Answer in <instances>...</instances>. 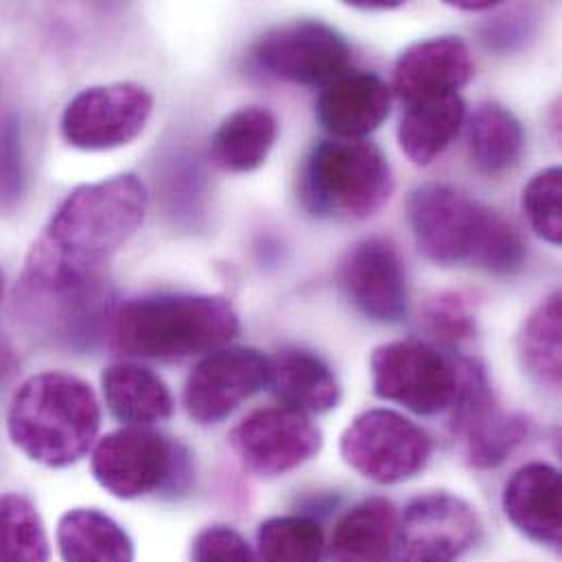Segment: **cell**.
I'll return each instance as SVG.
<instances>
[{"label":"cell","mask_w":562,"mask_h":562,"mask_svg":"<svg viewBox=\"0 0 562 562\" xmlns=\"http://www.w3.org/2000/svg\"><path fill=\"white\" fill-rule=\"evenodd\" d=\"M151 112L154 97L138 83L92 86L75 94L64 108L61 134L75 149L108 151L138 138Z\"/></svg>","instance_id":"cell-10"},{"label":"cell","mask_w":562,"mask_h":562,"mask_svg":"<svg viewBox=\"0 0 562 562\" xmlns=\"http://www.w3.org/2000/svg\"><path fill=\"white\" fill-rule=\"evenodd\" d=\"M57 548L64 562H134L130 535L94 508H75L59 519Z\"/></svg>","instance_id":"cell-24"},{"label":"cell","mask_w":562,"mask_h":562,"mask_svg":"<svg viewBox=\"0 0 562 562\" xmlns=\"http://www.w3.org/2000/svg\"><path fill=\"white\" fill-rule=\"evenodd\" d=\"M394 191L385 154L366 140H322L300 171L302 206L319 220L361 222L379 213Z\"/></svg>","instance_id":"cell-5"},{"label":"cell","mask_w":562,"mask_h":562,"mask_svg":"<svg viewBox=\"0 0 562 562\" xmlns=\"http://www.w3.org/2000/svg\"><path fill=\"white\" fill-rule=\"evenodd\" d=\"M191 562H261L248 541L228 526L202 530L191 550Z\"/></svg>","instance_id":"cell-31"},{"label":"cell","mask_w":562,"mask_h":562,"mask_svg":"<svg viewBox=\"0 0 562 562\" xmlns=\"http://www.w3.org/2000/svg\"><path fill=\"white\" fill-rule=\"evenodd\" d=\"M508 521L528 539L559 548L561 543V473L543 462L521 467L504 491Z\"/></svg>","instance_id":"cell-18"},{"label":"cell","mask_w":562,"mask_h":562,"mask_svg":"<svg viewBox=\"0 0 562 562\" xmlns=\"http://www.w3.org/2000/svg\"><path fill=\"white\" fill-rule=\"evenodd\" d=\"M110 330L127 357L178 361L224 348L239 333V315L224 295L160 293L125 302Z\"/></svg>","instance_id":"cell-3"},{"label":"cell","mask_w":562,"mask_h":562,"mask_svg":"<svg viewBox=\"0 0 562 562\" xmlns=\"http://www.w3.org/2000/svg\"><path fill=\"white\" fill-rule=\"evenodd\" d=\"M370 372L379 398L398 403L420 416L440 414L456 398V363L418 339L376 346L370 357Z\"/></svg>","instance_id":"cell-8"},{"label":"cell","mask_w":562,"mask_h":562,"mask_svg":"<svg viewBox=\"0 0 562 562\" xmlns=\"http://www.w3.org/2000/svg\"><path fill=\"white\" fill-rule=\"evenodd\" d=\"M101 385L110 412L130 427L165 423L173 414V396L167 383L140 363L121 361L110 366Z\"/></svg>","instance_id":"cell-20"},{"label":"cell","mask_w":562,"mask_h":562,"mask_svg":"<svg viewBox=\"0 0 562 562\" xmlns=\"http://www.w3.org/2000/svg\"><path fill=\"white\" fill-rule=\"evenodd\" d=\"M268 385L282 407L306 416L335 409L341 396L333 370L304 348H282L268 359Z\"/></svg>","instance_id":"cell-19"},{"label":"cell","mask_w":562,"mask_h":562,"mask_svg":"<svg viewBox=\"0 0 562 562\" xmlns=\"http://www.w3.org/2000/svg\"><path fill=\"white\" fill-rule=\"evenodd\" d=\"M475 72L473 55L456 35L420 40L407 46L394 64L392 94L407 108L458 94Z\"/></svg>","instance_id":"cell-16"},{"label":"cell","mask_w":562,"mask_h":562,"mask_svg":"<svg viewBox=\"0 0 562 562\" xmlns=\"http://www.w3.org/2000/svg\"><path fill=\"white\" fill-rule=\"evenodd\" d=\"M252 55L277 79L322 88L344 75L350 64L346 37L319 20H295L270 29L257 40Z\"/></svg>","instance_id":"cell-11"},{"label":"cell","mask_w":562,"mask_h":562,"mask_svg":"<svg viewBox=\"0 0 562 562\" xmlns=\"http://www.w3.org/2000/svg\"><path fill=\"white\" fill-rule=\"evenodd\" d=\"M407 220L418 252L436 266H475L497 277H513L526 266L519 231L456 187L434 182L414 189Z\"/></svg>","instance_id":"cell-2"},{"label":"cell","mask_w":562,"mask_h":562,"mask_svg":"<svg viewBox=\"0 0 562 562\" xmlns=\"http://www.w3.org/2000/svg\"><path fill=\"white\" fill-rule=\"evenodd\" d=\"M348 4L363 11H390V9H398L403 2L401 0H350Z\"/></svg>","instance_id":"cell-32"},{"label":"cell","mask_w":562,"mask_h":562,"mask_svg":"<svg viewBox=\"0 0 562 562\" xmlns=\"http://www.w3.org/2000/svg\"><path fill=\"white\" fill-rule=\"evenodd\" d=\"M449 7L453 9H460V11H493L497 9L502 2H491V0H453V2H447Z\"/></svg>","instance_id":"cell-33"},{"label":"cell","mask_w":562,"mask_h":562,"mask_svg":"<svg viewBox=\"0 0 562 562\" xmlns=\"http://www.w3.org/2000/svg\"><path fill=\"white\" fill-rule=\"evenodd\" d=\"M390 105L392 90L376 72L346 70L324 86L317 119L339 140H361L383 125Z\"/></svg>","instance_id":"cell-17"},{"label":"cell","mask_w":562,"mask_h":562,"mask_svg":"<svg viewBox=\"0 0 562 562\" xmlns=\"http://www.w3.org/2000/svg\"><path fill=\"white\" fill-rule=\"evenodd\" d=\"M423 319L434 337L445 341H464L475 335V315L460 291H442L423 306Z\"/></svg>","instance_id":"cell-30"},{"label":"cell","mask_w":562,"mask_h":562,"mask_svg":"<svg viewBox=\"0 0 562 562\" xmlns=\"http://www.w3.org/2000/svg\"><path fill=\"white\" fill-rule=\"evenodd\" d=\"M2 291H4V279H2V274H0V304H2Z\"/></svg>","instance_id":"cell-34"},{"label":"cell","mask_w":562,"mask_h":562,"mask_svg":"<svg viewBox=\"0 0 562 562\" xmlns=\"http://www.w3.org/2000/svg\"><path fill=\"white\" fill-rule=\"evenodd\" d=\"M398 513L381 497L366 499L335 526L328 554L333 562H387L394 554Z\"/></svg>","instance_id":"cell-21"},{"label":"cell","mask_w":562,"mask_h":562,"mask_svg":"<svg viewBox=\"0 0 562 562\" xmlns=\"http://www.w3.org/2000/svg\"><path fill=\"white\" fill-rule=\"evenodd\" d=\"M228 440L241 464L261 477L284 475L313 460L322 449L317 425L306 414L282 405L248 414Z\"/></svg>","instance_id":"cell-12"},{"label":"cell","mask_w":562,"mask_h":562,"mask_svg":"<svg viewBox=\"0 0 562 562\" xmlns=\"http://www.w3.org/2000/svg\"><path fill=\"white\" fill-rule=\"evenodd\" d=\"M337 281L348 302L368 319L396 324L407 317L409 289L405 263L383 239H363L341 259Z\"/></svg>","instance_id":"cell-15"},{"label":"cell","mask_w":562,"mask_h":562,"mask_svg":"<svg viewBox=\"0 0 562 562\" xmlns=\"http://www.w3.org/2000/svg\"><path fill=\"white\" fill-rule=\"evenodd\" d=\"M524 145V125L504 105H480L469 121V156L475 169L484 176H502L510 171L519 162Z\"/></svg>","instance_id":"cell-25"},{"label":"cell","mask_w":562,"mask_h":562,"mask_svg":"<svg viewBox=\"0 0 562 562\" xmlns=\"http://www.w3.org/2000/svg\"><path fill=\"white\" fill-rule=\"evenodd\" d=\"M561 291L546 297L524 322L519 335V355L528 374L550 387L561 385Z\"/></svg>","instance_id":"cell-26"},{"label":"cell","mask_w":562,"mask_h":562,"mask_svg":"<svg viewBox=\"0 0 562 562\" xmlns=\"http://www.w3.org/2000/svg\"><path fill=\"white\" fill-rule=\"evenodd\" d=\"M464 119L467 105L460 94L409 105L398 123V145L416 167H427L453 143Z\"/></svg>","instance_id":"cell-23"},{"label":"cell","mask_w":562,"mask_h":562,"mask_svg":"<svg viewBox=\"0 0 562 562\" xmlns=\"http://www.w3.org/2000/svg\"><path fill=\"white\" fill-rule=\"evenodd\" d=\"M261 562H324L326 541L319 524L308 517H274L261 524Z\"/></svg>","instance_id":"cell-28"},{"label":"cell","mask_w":562,"mask_h":562,"mask_svg":"<svg viewBox=\"0 0 562 562\" xmlns=\"http://www.w3.org/2000/svg\"><path fill=\"white\" fill-rule=\"evenodd\" d=\"M524 211L532 231L548 244H562V171L548 167L524 189Z\"/></svg>","instance_id":"cell-29"},{"label":"cell","mask_w":562,"mask_h":562,"mask_svg":"<svg viewBox=\"0 0 562 562\" xmlns=\"http://www.w3.org/2000/svg\"><path fill=\"white\" fill-rule=\"evenodd\" d=\"M279 136L272 110L250 105L228 114L211 140V160L231 173L257 171L270 156Z\"/></svg>","instance_id":"cell-22"},{"label":"cell","mask_w":562,"mask_h":562,"mask_svg":"<svg viewBox=\"0 0 562 562\" xmlns=\"http://www.w3.org/2000/svg\"><path fill=\"white\" fill-rule=\"evenodd\" d=\"M147 206V187L132 173L75 189L26 257L20 279L24 308L101 291V268L140 231Z\"/></svg>","instance_id":"cell-1"},{"label":"cell","mask_w":562,"mask_h":562,"mask_svg":"<svg viewBox=\"0 0 562 562\" xmlns=\"http://www.w3.org/2000/svg\"><path fill=\"white\" fill-rule=\"evenodd\" d=\"M90 469L99 486L119 499L178 491L191 477L187 449L149 427H123L103 436Z\"/></svg>","instance_id":"cell-6"},{"label":"cell","mask_w":562,"mask_h":562,"mask_svg":"<svg viewBox=\"0 0 562 562\" xmlns=\"http://www.w3.org/2000/svg\"><path fill=\"white\" fill-rule=\"evenodd\" d=\"M482 524L464 499L434 493L414 499L396 535V562H458L480 539Z\"/></svg>","instance_id":"cell-13"},{"label":"cell","mask_w":562,"mask_h":562,"mask_svg":"<svg viewBox=\"0 0 562 562\" xmlns=\"http://www.w3.org/2000/svg\"><path fill=\"white\" fill-rule=\"evenodd\" d=\"M0 562H48L42 517L20 493L0 495Z\"/></svg>","instance_id":"cell-27"},{"label":"cell","mask_w":562,"mask_h":562,"mask_svg":"<svg viewBox=\"0 0 562 562\" xmlns=\"http://www.w3.org/2000/svg\"><path fill=\"white\" fill-rule=\"evenodd\" d=\"M101 409L94 390L66 372L26 379L11 398L7 431L29 460L64 469L79 462L94 445Z\"/></svg>","instance_id":"cell-4"},{"label":"cell","mask_w":562,"mask_h":562,"mask_svg":"<svg viewBox=\"0 0 562 562\" xmlns=\"http://www.w3.org/2000/svg\"><path fill=\"white\" fill-rule=\"evenodd\" d=\"M268 385V357L257 348L231 346L209 352L184 385L187 414L215 425Z\"/></svg>","instance_id":"cell-14"},{"label":"cell","mask_w":562,"mask_h":562,"mask_svg":"<svg viewBox=\"0 0 562 562\" xmlns=\"http://www.w3.org/2000/svg\"><path fill=\"white\" fill-rule=\"evenodd\" d=\"M344 462L376 484H401L425 471L434 442L429 434L392 409H368L341 434Z\"/></svg>","instance_id":"cell-7"},{"label":"cell","mask_w":562,"mask_h":562,"mask_svg":"<svg viewBox=\"0 0 562 562\" xmlns=\"http://www.w3.org/2000/svg\"><path fill=\"white\" fill-rule=\"evenodd\" d=\"M456 368L458 390L451 403L453 436L462 442L473 469H495L526 440L528 418L499 407L488 376L477 361L464 359Z\"/></svg>","instance_id":"cell-9"}]
</instances>
